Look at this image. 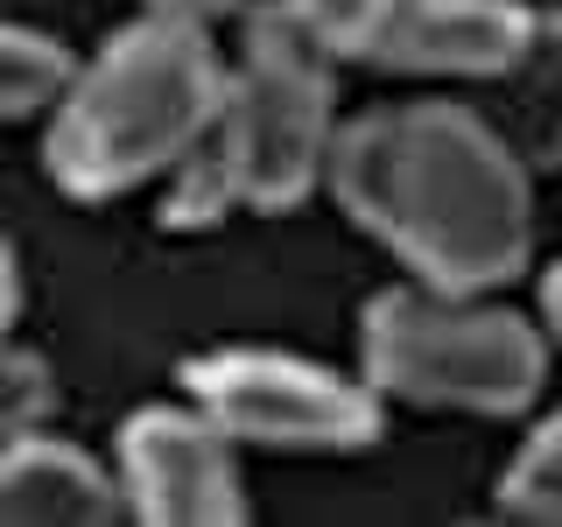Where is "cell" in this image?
I'll return each instance as SVG.
<instances>
[{
  "label": "cell",
  "instance_id": "3957f363",
  "mask_svg": "<svg viewBox=\"0 0 562 527\" xmlns=\"http://www.w3.org/2000/svg\"><path fill=\"white\" fill-rule=\"evenodd\" d=\"M225 92V57L204 22L140 14L85 70H70L49 120V176L70 198H120L169 176L198 148Z\"/></svg>",
  "mask_w": 562,
  "mask_h": 527
},
{
  "label": "cell",
  "instance_id": "7a4b0ae2",
  "mask_svg": "<svg viewBox=\"0 0 562 527\" xmlns=\"http://www.w3.org/2000/svg\"><path fill=\"white\" fill-rule=\"evenodd\" d=\"M330 49L281 0L246 14L239 64L198 148L169 169L162 225L198 233L225 211H295L330 169Z\"/></svg>",
  "mask_w": 562,
  "mask_h": 527
},
{
  "label": "cell",
  "instance_id": "9c48e42d",
  "mask_svg": "<svg viewBox=\"0 0 562 527\" xmlns=\"http://www.w3.org/2000/svg\"><path fill=\"white\" fill-rule=\"evenodd\" d=\"M64 85H70V57L49 43V35L0 22V120H22V113L57 105Z\"/></svg>",
  "mask_w": 562,
  "mask_h": 527
},
{
  "label": "cell",
  "instance_id": "8992f818",
  "mask_svg": "<svg viewBox=\"0 0 562 527\" xmlns=\"http://www.w3.org/2000/svg\"><path fill=\"white\" fill-rule=\"evenodd\" d=\"M120 492H127V520L155 527H225L246 514L233 436L198 401L140 408L120 429Z\"/></svg>",
  "mask_w": 562,
  "mask_h": 527
},
{
  "label": "cell",
  "instance_id": "9a60e30c",
  "mask_svg": "<svg viewBox=\"0 0 562 527\" xmlns=\"http://www.w3.org/2000/svg\"><path fill=\"white\" fill-rule=\"evenodd\" d=\"M541 295H549V324H555V330H562V268H555V274H549V289H541Z\"/></svg>",
  "mask_w": 562,
  "mask_h": 527
},
{
  "label": "cell",
  "instance_id": "277c9868",
  "mask_svg": "<svg viewBox=\"0 0 562 527\" xmlns=\"http://www.w3.org/2000/svg\"><path fill=\"white\" fill-rule=\"evenodd\" d=\"M359 359L380 394L457 415H520L549 373V345L527 316L436 281H408L366 303Z\"/></svg>",
  "mask_w": 562,
  "mask_h": 527
},
{
  "label": "cell",
  "instance_id": "5b68a950",
  "mask_svg": "<svg viewBox=\"0 0 562 527\" xmlns=\"http://www.w3.org/2000/svg\"><path fill=\"white\" fill-rule=\"evenodd\" d=\"M183 394L233 444L268 450H366L380 436V386L345 380L295 351H204L183 366Z\"/></svg>",
  "mask_w": 562,
  "mask_h": 527
},
{
  "label": "cell",
  "instance_id": "30bf717a",
  "mask_svg": "<svg viewBox=\"0 0 562 527\" xmlns=\"http://www.w3.org/2000/svg\"><path fill=\"white\" fill-rule=\"evenodd\" d=\"M499 506L514 520L562 527V415L541 422V429L520 444V457L506 464V479H499Z\"/></svg>",
  "mask_w": 562,
  "mask_h": 527
},
{
  "label": "cell",
  "instance_id": "52a82bcc",
  "mask_svg": "<svg viewBox=\"0 0 562 527\" xmlns=\"http://www.w3.org/2000/svg\"><path fill=\"white\" fill-rule=\"evenodd\" d=\"M535 35L541 22L527 0H394L359 64L401 78H506L527 64Z\"/></svg>",
  "mask_w": 562,
  "mask_h": 527
},
{
  "label": "cell",
  "instance_id": "8fae6325",
  "mask_svg": "<svg viewBox=\"0 0 562 527\" xmlns=\"http://www.w3.org/2000/svg\"><path fill=\"white\" fill-rule=\"evenodd\" d=\"M49 401H57V386H49L43 359H35V351H14L0 338V444L22 436V429H43Z\"/></svg>",
  "mask_w": 562,
  "mask_h": 527
},
{
  "label": "cell",
  "instance_id": "ba28073f",
  "mask_svg": "<svg viewBox=\"0 0 562 527\" xmlns=\"http://www.w3.org/2000/svg\"><path fill=\"white\" fill-rule=\"evenodd\" d=\"M127 520L120 471L92 464L64 436H8L0 444V527H105Z\"/></svg>",
  "mask_w": 562,
  "mask_h": 527
},
{
  "label": "cell",
  "instance_id": "7c38bea8",
  "mask_svg": "<svg viewBox=\"0 0 562 527\" xmlns=\"http://www.w3.org/2000/svg\"><path fill=\"white\" fill-rule=\"evenodd\" d=\"M281 8H289L295 22L330 49V57H359L366 35L380 29V14L394 8V0H281Z\"/></svg>",
  "mask_w": 562,
  "mask_h": 527
},
{
  "label": "cell",
  "instance_id": "4fadbf2b",
  "mask_svg": "<svg viewBox=\"0 0 562 527\" xmlns=\"http://www.w3.org/2000/svg\"><path fill=\"white\" fill-rule=\"evenodd\" d=\"M148 14H183V22H246L268 0H140Z\"/></svg>",
  "mask_w": 562,
  "mask_h": 527
},
{
  "label": "cell",
  "instance_id": "6da1fadb",
  "mask_svg": "<svg viewBox=\"0 0 562 527\" xmlns=\"http://www.w3.org/2000/svg\"><path fill=\"white\" fill-rule=\"evenodd\" d=\"M324 183L415 281L436 289H499L527 268L535 198L479 113L443 99L380 105L330 141Z\"/></svg>",
  "mask_w": 562,
  "mask_h": 527
},
{
  "label": "cell",
  "instance_id": "5bb4252c",
  "mask_svg": "<svg viewBox=\"0 0 562 527\" xmlns=\"http://www.w3.org/2000/svg\"><path fill=\"white\" fill-rule=\"evenodd\" d=\"M14 310H22V274H14V254L0 246V338H8Z\"/></svg>",
  "mask_w": 562,
  "mask_h": 527
}]
</instances>
